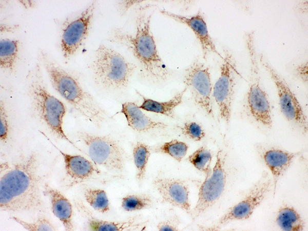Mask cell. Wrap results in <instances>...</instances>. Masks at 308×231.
I'll use <instances>...</instances> for the list:
<instances>
[{"instance_id": "1", "label": "cell", "mask_w": 308, "mask_h": 231, "mask_svg": "<svg viewBox=\"0 0 308 231\" xmlns=\"http://www.w3.org/2000/svg\"><path fill=\"white\" fill-rule=\"evenodd\" d=\"M38 173V157L32 152L8 166L0 178V208L10 212H45Z\"/></svg>"}, {"instance_id": "2", "label": "cell", "mask_w": 308, "mask_h": 231, "mask_svg": "<svg viewBox=\"0 0 308 231\" xmlns=\"http://www.w3.org/2000/svg\"><path fill=\"white\" fill-rule=\"evenodd\" d=\"M53 88L86 120L98 127L107 119V112L82 86L78 79L54 62L45 51L39 54Z\"/></svg>"}, {"instance_id": "3", "label": "cell", "mask_w": 308, "mask_h": 231, "mask_svg": "<svg viewBox=\"0 0 308 231\" xmlns=\"http://www.w3.org/2000/svg\"><path fill=\"white\" fill-rule=\"evenodd\" d=\"M151 14L140 12L136 17L134 35L119 28L113 29L109 41L126 46L139 61L146 74L156 81L166 80L170 75L159 55L153 36L150 31Z\"/></svg>"}, {"instance_id": "4", "label": "cell", "mask_w": 308, "mask_h": 231, "mask_svg": "<svg viewBox=\"0 0 308 231\" xmlns=\"http://www.w3.org/2000/svg\"><path fill=\"white\" fill-rule=\"evenodd\" d=\"M244 40L248 56L249 70L248 88L242 110L253 122L266 129L273 127L272 114L268 96L261 83L254 31L244 34Z\"/></svg>"}, {"instance_id": "5", "label": "cell", "mask_w": 308, "mask_h": 231, "mask_svg": "<svg viewBox=\"0 0 308 231\" xmlns=\"http://www.w3.org/2000/svg\"><path fill=\"white\" fill-rule=\"evenodd\" d=\"M40 70L37 66L28 87V94L33 110L55 136L82 151L65 134L63 125L66 113V106L47 89Z\"/></svg>"}, {"instance_id": "6", "label": "cell", "mask_w": 308, "mask_h": 231, "mask_svg": "<svg viewBox=\"0 0 308 231\" xmlns=\"http://www.w3.org/2000/svg\"><path fill=\"white\" fill-rule=\"evenodd\" d=\"M93 79L106 89L126 88L136 66L115 50L101 45L95 51L92 65Z\"/></svg>"}, {"instance_id": "7", "label": "cell", "mask_w": 308, "mask_h": 231, "mask_svg": "<svg viewBox=\"0 0 308 231\" xmlns=\"http://www.w3.org/2000/svg\"><path fill=\"white\" fill-rule=\"evenodd\" d=\"M259 63L273 82L277 93L280 110L285 119L303 134H306L308 123L302 106L290 86L262 54Z\"/></svg>"}, {"instance_id": "8", "label": "cell", "mask_w": 308, "mask_h": 231, "mask_svg": "<svg viewBox=\"0 0 308 231\" xmlns=\"http://www.w3.org/2000/svg\"><path fill=\"white\" fill-rule=\"evenodd\" d=\"M77 137L87 148L88 155L96 165L108 170L122 172L124 169L126 155L124 150L114 139L85 131H78Z\"/></svg>"}, {"instance_id": "9", "label": "cell", "mask_w": 308, "mask_h": 231, "mask_svg": "<svg viewBox=\"0 0 308 231\" xmlns=\"http://www.w3.org/2000/svg\"><path fill=\"white\" fill-rule=\"evenodd\" d=\"M272 177L264 171L259 179L238 203L227 211L212 226L201 230H218L228 223L248 219L273 188Z\"/></svg>"}, {"instance_id": "10", "label": "cell", "mask_w": 308, "mask_h": 231, "mask_svg": "<svg viewBox=\"0 0 308 231\" xmlns=\"http://www.w3.org/2000/svg\"><path fill=\"white\" fill-rule=\"evenodd\" d=\"M226 159L227 153L219 149L212 171L207 175L199 188L198 200L190 215L193 220L210 208L222 196L226 184Z\"/></svg>"}, {"instance_id": "11", "label": "cell", "mask_w": 308, "mask_h": 231, "mask_svg": "<svg viewBox=\"0 0 308 231\" xmlns=\"http://www.w3.org/2000/svg\"><path fill=\"white\" fill-rule=\"evenodd\" d=\"M224 52L220 75L213 88L212 96L217 104L219 117L228 126L231 119L237 69L232 53L227 50H224Z\"/></svg>"}, {"instance_id": "12", "label": "cell", "mask_w": 308, "mask_h": 231, "mask_svg": "<svg viewBox=\"0 0 308 231\" xmlns=\"http://www.w3.org/2000/svg\"><path fill=\"white\" fill-rule=\"evenodd\" d=\"M184 83L196 105L215 119L211 101L213 86L208 67L198 59L195 60L185 70Z\"/></svg>"}, {"instance_id": "13", "label": "cell", "mask_w": 308, "mask_h": 231, "mask_svg": "<svg viewBox=\"0 0 308 231\" xmlns=\"http://www.w3.org/2000/svg\"><path fill=\"white\" fill-rule=\"evenodd\" d=\"M96 3V1L92 2L79 17L68 24L63 30L61 47L66 59L73 55L87 37Z\"/></svg>"}, {"instance_id": "14", "label": "cell", "mask_w": 308, "mask_h": 231, "mask_svg": "<svg viewBox=\"0 0 308 231\" xmlns=\"http://www.w3.org/2000/svg\"><path fill=\"white\" fill-rule=\"evenodd\" d=\"M255 149L261 161L272 174L275 194L278 181L294 160L302 155V153L291 152L276 146L262 143L255 144Z\"/></svg>"}, {"instance_id": "15", "label": "cell", "mask_w": 308, "mask_h": 231, "mask_svg": "<svg viewBox=\"0 0 308 231\" xmlns=\"http://www.w3.org/2000/svg\"><path fill=\"white\" fill-rule=\"evenodd\" d=\"M153 185L160 194L162 203L180 208L190 216L189 190L185 181L174 178H157L153 181Z\"/></svg>"}, {"instance_id": "16", "label": "cell", "mask_w": 308, "mask_h": 231, "mask_svg": "<svg viewBox=\"0 0 308 231\" xmlns=\"http://www.w3.org/2000/svg\"><path fill=\"white\" fill-rule=\"evenodd\" d=\"M74 204L78 210L85 217L90 229L93 230H142L146 227L148 222V221L145 220L141 216H134L123 221L100 220L92 215L81 200L75 199Z\"/></svg>"}, {"instance_id": "17", "label": "cell", "mask_w": 308, "mask_h": 231, "mask_svg": "<svg viewBox=\"0 0 308 231\" xmlns=\"http://www.w3.org/2000/svg\"><path fill=\"white\" fill-rule=\"evenodd\" d=\"M160 12L164 15L184 24L189 27L200 43L204 59H206L207 55L211 52L223 58L216 48L209 34L204 16L200 11L196 14L190 17L176 14L165 9L161 10Z\"/></svg>"}, {"instance_id": "18", "label": "cell", "mask_w": 308, "mask_h": 231, "mask_svg": "<svg viewBox=\"0 0 308 231\" xmlns=\"http://www.w3.org/2000/svg\"><path fill=\"white\" fill-rule=\"evenodd\" d=\"M54 147L64 159L66 174L70 181V186L86 181L100 172L92 163L84 157L68 154Z\"/></svg>"}, {"instance_id": "19", "label": "cell", "mask_w": 308, "mask_h": 231, "mask_svg": "<svg viewBox=\"0 0 308 231\" xmlns=\"http://www.w3.org/2000/svg\"><path fill=\"white\" fill-rule=\"evenodd\" d=\"M120 112L125 116L128 126L137 131L146 132L155 129H164L168 127L167 124L154 121L147 117L134 102L122 104Z\"/></svg>"}, {"instance_id": "20", "label": "cell", "mask_w": 308, "mask_h": 231, "mask_svg": "<svg viewBox=\"0 0 308 231\" xmlns=\"http://www.w3.org/2000/svg\"><path fill=\"white\" fill-rule=\"evenodd\" d=\"M43 192L48 196L51 204V209L54 215L63 224L66 230H73V209L70 201L60 191L45 184Z\"/></svg>"}, {"instance_id": "21", "label": "cell", "mask_w": 308, "mask_h": 231, "mask_svg": "<svg viewBox=\"0 0 308 231\" xmlns=\"http://www.w3.org/2000/svg\"><path fill=\"white\" fill-rule=\"evenodd\" d=\"M187 88L177 93L172 99L168 101L159 102L151 99L146 98L137 92L143 98V102L139 107L147 111L160 113L170 118H175L174 109L179 106L182 101V98Z\"/></svg>"}, {"instance_id": "22", "label": "cell", "mask_w": 308, "mask_h": 231, "mask_svg": "<svg viewBox=\"0 0 308 231\" xmlns=\"http://www.w3.org/2000/svg\"><path fill=\"white\" fill-rule=\"evenodd\" d=\"M276 222L281 230L286 231H301L305 226L304 222L297 210L286 205L279 209Z\"/></svg>"}, {"instance_id": "23", "label": "cell", "mask_w": 308, "mask_h": 231, "mask_svg": "<svg viewBox=\"0 0 308 231\" xmlns=\"http://www.w3.org/2000/svg\"><path fill=\"white\" fill-rule=\"evenodd\" d=\"M19 41L16 40L2 39L0 41V66L4 69L12 71L18 57Z\"/></svg>"}, {"instance_id": "24", "label": "cell", "mask_w": 308, "mask_h": 231, "mask_svg": "<svg viewBox=\"0 0 308 231\" xmlns=\"http://www.w3.org/2000/svg\"><path fill=\"white\" fill-rule=\"evenodd\" d=\"M83 195L86 202L94 210L102 213H106L109 210V200L104 190L86 188Z\"/></svg>"}, {"instance_id": "25", "label": "cell", "mask_w": 308, "mask_h": 231, "mask_svg": "<svg viewBox=\"0 0 308 231\" xmlns=\"http://www.w3.org/2000/svg\"><path fill=\"white\" fill-rule=\"evenodd\" d=\"M150 155V148L148 145L140 142L134 145L133 148V157L137 169L136 178L139 182L145 178L146 165Z\"/></svg>"}, {"instance_id": "26", "label": "cell", "mask_w": 308, "mask_h": 231, "mask_svg": "<svg viewBox=\"0 0 308 231\" xmlns=\"http://www.w3.org/2000/svg\"><path fill=\"white\" fill-rule=\"evenodd\" d=\"M153 201L148 194H130L122 198L121 206L127 211H134L151 207Z\"/></svg>"}, {"instance_id": "27", "label": "cell", "mask_w": 308, "mask_h": 231, "mask_svg": "<svg viewBox=\"0 0 308 231\" xmlns=\"http://www.w3.org/2000/svg\"><path fill=\"white\" fill-rule=\"evenodd\" d=\"M187 160L198 170L207 175L210 173L212 155L210 150L202 146L188 156Z\"/></svg>"}, {"instance_id": "28", "label": "cell", "mask_w": 308, "mask_h": 231, "mask_svg": "<svg viewBox=\"0 0 308 231\" xmlns=\"http://www.w3.org/2000/svg\"><path fill=\"white\" fill-rule=\"evenodd\" d=\"M188 146L185 143L177 140H172L157 146L153 149L156 152L168 155L178 162H181L185 156Z\"/></svg>"}, {"instance_id": "29", "label": "cell", "mask_w": 308, "mask_h": 231, "mask_svg": "<svg viewBox=\"0 0 308 231\" xmlns=\"http://www.w3.org/2000/svg\"><path fill=\"white\" fill-rule=\"evenodd\" d=\"M10 218L21 225L25 229L30 231L57 230V229L48 218L43 217L38 218L35 221L29 222L17 217L12 216Z\"/></svg>"}, {"instance_id": "30", "label": "cell", "mask_w": 308, "mask_h": 231, "mask_svg": "<svg viewBox=\"0 0 308 231\" xmlns=\"http://www.w3.org/2000/svg\"><path fill=\"white\" fill-rule=\"evenodd\" d=\"M180 128L183 135L195 141L202 140L206 135L202 126L195 122H187Z\"/></svg>"}, {"instance_id": "31", "label": "cell", "mask_w": 308, "mask_h": 231, "mask_svg": "<svg viewBox=\"0 0 308 231\" xmlns=\"http://www.w3.org/2000/svg\"><path fill=\"white\" fill-rule=\"evenodd\" d=\"M9 123L8 115L3 101L0 102V139L6 142L8 138Z\"/></svg>"}, {"instance_id": "32", "label": "cell", "mask_w": 308, "mask_h": 231, "mask_svg": "<svg viewBox=\"0 0 308 231\" xmlns=\"http://www.w3.org/2000/svg\"><path fill=\"white\" fill-rule=\"evenodd\" d=\"M292 73L298 80L304 84L308 81V63L307 60L298 63L292 69Z\"/></svg>"}, {"instance_id": "33", "label": "cell", "mask_w": 308, "mask_h": 231, "mask_svg": "<svg viewBox=\"0 0 308 231\" xmlns=\"http://www.w3.org/2000/svg\"><path fill=\"white\" fill-rule=\"evenodd\" d=\"M181 221L177 215L170 218L160 222L157 225V229L160 231H177L179 230V226Z\"/></svg>"}, {"instance_id": "34", "label": "cell", "mask_w": 308, "mask_h": 231, "mask_svg": "<svg viewBox=\"0 0 308 231\" xmlns=\"http://www.w3.org/2000/svg\"><path fill=\"white\" fill-rule=\"evenodd\" d=\"M142 1H121L119 3V8L121 10V12L122 13H125V12L128 10V8L131 6L136 4L142 3Z\"/></svg>"}, {"instance_id": "35", "label": "cell", "mask_w": 308, "mask_h": 231, "mask_svg": "<svg viewBox=\"0 0 308 231\" xmlns=\"http://www.w3.org/2000/svg\"><path fill=\"white\" fill-rule=\"evenodd\" d=\"M298 5L299 6V7H297V9L300 11L302 13H307V1H304L303 2H301V6L300 5V3L299 4H298Z\"/></svg>"}]
</instances>
